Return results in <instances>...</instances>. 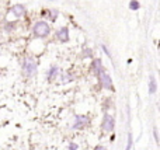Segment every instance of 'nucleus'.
I'll return each instance as SVG.
<instances>
[{"instance_id":"obj_1","label":"nucleus","mask_w":160,"mask_h":150,"mask_svg":"<svg viewBox=\"0 0 160 150\" xmlns=\"http://www.w3.org/2000/svg\"><path fill=\"white\" fill-rule=\"evenodd\" d=\"M49 31H51L49 25L45 21H38L34 25V34H35V36H38V38H45V36H48L49 35Z\"/></svg>"},{"instance_id":"obj_2","label":"nucleus","mask_w":160,"mask_h":150,"mask_svg":"<svg viewBox=\"0 0 160 150\" xmlns=\"http://www.w3.org/2000/svg\"><path fill=\"white\" fill-rule=\"evenodd\" d=\"M22 69H24L25 76H28V77L34 76V75H35V72H37V63H35V60H34V59H31V58H27L24 60V66H22Z\"/></svg>"},{"instance_id":"obj_3","label":"nucleus","mask_w":160,"mask_h":150,"mask_svg":"<svg viewBox=\"0 0 160 150\" xmlns=\"http://www.w3.org/2000/svg\"><path fill=\"white\" fill-rule=\"evenodd\" d=\"M97 75H98L100 77V81H101V86L104 87V89L107 90H112V81H111V77L105 73V69H100L98 72H97Z\"/></svg>"},{"instance_id":"obj_4","label":"nucleus","mask_w":160,"mask_h":150,"mask_svg":"<svg viewBox=\"0 0 160 150\" xmlns=\"http://www.w3.org/2000/svg\"><path fill=\"white\" fill-rule=\"evenodd\" d=\"M114 125H115V122H114V118L111 117L110 114H105L104 118H102V123H101V128L104 132H111L114 129Z\"/></svg>"},{"instance_id":"obj_5","label":"nucleus","mask_w":160,"mask_h":150,"mask_svg":"<svg viewBox=\"0 0 160 150\" xmlns=\"http://www.w3.org/2000/svg\"><path fill=\"white\" fill-rule=\"evenodd\" d=\"M88 118L86 117V115H78L76 117V122H75V125H73V129H82V128H84V126H87L88 125Z\"/></svg>"},{"instance_id":"obj_6","label":"nucleus","mask_w":160,"mask_h":150,"mask_svg":"<svg viewBox=\"0 0 160 150\" xmlns=\"http://www.w3.org/2000/svg\"><path fill=\"white\" fill-rule=\"evenodd\" d=\"M10 14H13L14 17H22L25 14V7L22 4H16L14 7H11Z\"/></svg>"},{"instance_id":"obj_7","label":"nucleus","mask_w":160,"mask_h":150,"mask_svg":"<svg viewBox=\"0 0 160 150\" xmlns=\"http://www.w3.org/2000/svg\"><path fill=\"white\" fill-rule=\"evenodd\" d=\"M58 38H59V41H62V42H66L68 39H69V31H68L66 27L61 28V30L58 31Z\"/></svg>"},{"instance_id":"obj_8","label":"nucleus","mask_w":160,"mask_h":150,"mask_svg":"<svg viewBox=\"0 0 160 150\" xmlns=\"http://www.w3.org/2000/svg\"><path fill=\"white\" fill-rule=\"evenodd\" d=\"M156 89H158V86H156V79H155V76L152 75L149 77V93L150 94H155Z\"/></svg>"},{"instance_id":"obj_9","label":"nucleus","mask_w":160,"mask_h":150,"mask_svg":"<svg viewBox=\"0 0 160 150\" xmlns=\"http://www.w3.org/2000/svg\"><path fill=\"white\" fill-rule=\"evenodd\" d=\"M129 8H131V10H138V8H139V3L136 2V0H132V2H131V4H129Z\"/></svg>"},{"instance_id":"obj_10","label":"nucleus","mask_w":160,"mask_h":150,"mask_svg":"<svg viewBox=\"0 0 160 150\" xmlns=\"http://www.w3.org/2000/svg\"><path fill=\"white\" fill-rule=\"evenodd\" d=\"M56 72H58V69H56V67H52V69H51V72H49V75H48V79L51 80V79L56 75Z\"/></svg>"},{"instance_id":"obj_11","label":"nucleus","mask_w":160,"mask_h":150,"mask_svg":"<svg viewBox=\"0 0 160 150\" xmlns=\"http://www.w3.org/2000/svg\"><path fill=\"white\" fill-rule=\"evenodd\" d=\"M131 146H132V138H131V135L128 136V145H127V149L125 150H131Z\"/></svg>"},{"instance_id":"obj_12","label":"nucleus","mask_w":160,"mask_h":150,"mask_svg":"<svg viewBox=\"0 0 160 150\" xmlns=\"http://www.w3.org/2000/svg\"><path fill=\"white\" fill-rule=\"evenodd\" d=\"M76 149H78V145H75V143H70L69 150H76Z\"/></svg>"},{"instance_id":"obj_13","label":"nucleus","mask_w":160,"mask_h":150,"mask_svg":"<svg viewBox=\"0 0 160 150\" xmlns=\"http://www.w3.org/2000/svg\"><path fill=\"white\" fill-rule=\"evenodd\" d=\"M153 133H155V139H156V142H159V138H158V129H155V131H153Z\"/></svg>"},{"instance_id":"obj_14","label":"nucleus","mask_w":160,"mask_h":150,"mask_svg":"<svg viewBox=\"0 0 160 150\" xmlns=\"http://www.w3.org/2000/svg\"><path fill=\"white\" fill-rule=\"evenodd\" d=\"M94 150H107V149H105V148H102V146H97V148L94 149Z\"/></svg>"}]
</instances>
